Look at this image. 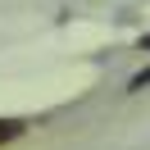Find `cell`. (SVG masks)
<instances>
[{
  "label": "cell",
  "mask_w": 150,
  "mask_h": 150,
  "mask_svg": "<svg viewBox=\"0 0 150 150\" xmlns=\"http://www.w3.org/2000/svg\"><path fill=\"white\" fill-rule=\"evenodd\" d=\"M23 132H28V123H23V118H0V146L14 141V137H23Z\"/></svg>",
  "instance_id": "cell-1"
},
{
  "label": "cell",
  "mask_w": 150,
  "mask_h": 150,
  "mask_svg": "<svg viewBox=\"0 0 150 150\" xmlns=\"http://www.w3.org/2000/svg\"><path fill=\"white\" fill-rule=\"evenodd\" d=\"M150 86V64L141 68V73H132V82H127V91H146Z\"/></svg>",
  "instance_id": "cell-2"
},
{
  "label": "cell",
  "mask_w": 150,
  "mask_h": 150,
  "mask_svg": "<svg viewBox=\"0 0 150 150\" xmlns=\"http://www.w3.org/2000/svg\"><path fill=\"white\" fill-rule=\"evenodd\" d=\"M137 46H141V50H150V37H141V41H137Z\"/></svg>",
  "instance_id": "cell-3"
}]
</instances>
